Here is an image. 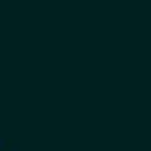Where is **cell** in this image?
I'll use <instances>...</instances> for the list:
<instances>
[{
  "mask_svg": "<svg viewBox=\"0 0 151 151\" xmlns=\"http://www.w3.org/2000/svg\"><path fill=\"white\" fill-rule=\"evenodd\" d=\"M0 151H12V143H8V139H4V135H0Z\"/></svg>",
  "mask_w": 151,
  "mask_h": 151,
  "instance_id": "cell-1",
  "label": "cell"
}]
</instances>
